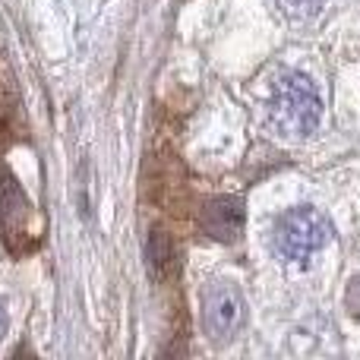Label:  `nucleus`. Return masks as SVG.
I'll return each mask as SVG.
<instances>
[{
    "mask_svg": "<svg viewBox=\"0 0 360 360\" xmlns=\"http://www.w3.org/2000/svg\"><path fill=\"white\" fill-rule=\"evenodd\" d=\"M6 335V307L0 304V338Z\"/></svg>",
    "mask_w": 360,
    "mask_h": 360,
    "instance_id": "9",
    "label": "nucleus"
},
{
    "mask_svg": "<svg viewBox=\"0 0 360 360\" xmlns=\"http://www.w3.org/2000/svg\"><path fill=\"white\" fill-rule=\"evenodd\" d=\"M348 310H351V316H357L360 319V275L354 281H351V288H348Z\"/></svg>",
    "mask_w": 360,
    "mask_h": 360,
    "instance_id": "8",
    "label": "nucleus"
},
{
    "mask_svg": "<svg viewBox=\"0 0 360 360\" xmlns=\"http://www.w3.org/2000/svg\"><path fill=\"white\" fill-rule=\"evenodd\" d=\"M323 117V98L316 86L304 73H285L275 86V95L269 101V124L281 136L304 139L319 127Z\"/></svg>",
    "mask_w": 360,
    "mask_h": 360,
    "instance_id": "1",
    "label": "nucleus"
},
{
    "mask_svg": "<svg viewBox=\"0 0 360 360\" xmlns=\"http://www.w3.org/2000/svg\"><path fill=\"white\" fill-rule=\"evenodd\" d=\"M32 212L29 199L22 196L19 184L10 174L0 177V234H4L10 250H29L35 247V234H32Z\"/></svg>",
    "mask_w": 360,
    "mask_h": 360,
    "instance_id": "4",
    "label": "nucleus"
},
{
    "mask_svg": "<svg viewBox=\"0 0 360 360\" xmlns=\"http://www.w3.org/2000/svg\"><path fill=\"white\" fill-rule=\"evenodd\" d=\"M288 10L294 16H313L319 10V0H288Z\"/></svg>",
    "mask_w": 360,
    "mask_h": 360,
    "instance_id": "7",
    "label": "nucleus"
},
{
    "mask_svg": "<svg viewBox=\"0 0 360 360\" xmlns=\"http://www.w3.org/2000/svg\"><path fill=\"white\" fill-rule=\"evenodd\" d=\"M247 326V297L231 281H212L202 291V332L212 345H228Z\"/></svg>",
    "mask_w": 360,
    "mask_h": 360,
    "instance_id": "3",
    "label": "nucleus"
},
{
    "mask_svg": "<svg viewBox=\"0 0 360 360\" xmlns=\"http://www.w3.org/2000/svg\"><path fill=\"white\" fill-rule=\"evenodd\" d=\"M243 221H247V212H243V199L237 196H215L199 212L202 231L221 243L237 240V234L243 231Z\"/></svg>",
    "mask_w": 360,
    "mask_h": 360,
    "instance_id": "5",
    "label": "nucleus"
},
{
    "mask_svg": "<svg viewBox=\"0 0 360 360\" xmlns=\"http://www.w3.org/2000/svg\"><path fill=\"white\" fill-rule=\"evenodd\" d=\"M149 262L158 275H168V269L174 266V247H171V237L155 231L149 240Z\"/></svg>",
    "mask_w": 360,
    "mask_h": 360,
    "instance_id": "6",
    "label": "nucleus"
},
{
    "mask_svg": "<svg viewBox=\"0 0 360 360\" xmlns=\"http://www.w3.org/2000/svg\"><path fill=\"white\" fill-rule=\"evenodd\" d=\"M332 240V224L313 205H300L278 218L275 224V250L288 262H307L313 253Z\"/></svg>",
    "mask_w": 360,
    "mask_h": 360,
    "instance_id": "2",
    "label": "nucleus"
}]
</instances>
